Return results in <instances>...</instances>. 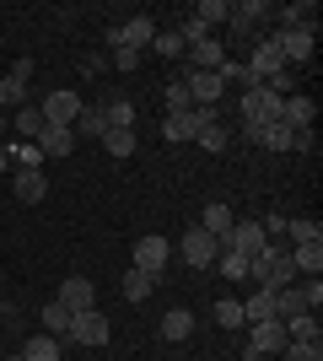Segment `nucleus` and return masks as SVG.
Returning a JSON list of instances; mask_svg holds the SVG:
<instances>
[{
    "mask_svg": "<svg viewBox=\"0 0 323 361\" xmlns=\"http://www.w3.org/2000/svg\"><path fill=\"white\" fill-rule=\"evenodd\" d=\"M248 281H259V291H286L296 281V264H291V248H264V254L248 259Z\"/></svg>",
    "mask_w": 323,
    "mask_h": 361,
    "instance_id": "1",
    "label": "nucleus"
},
{
    "mask_svg": "<svg viewBox=\"0 0 323 361\" xmlns=\"http://www.w3.org/2000/svg\"><path fill=\"white\" fill-rule=\"evenodd\" d=\"M286 345H291V334H286V324H280V318H264V324H253V334H248V350H243V361H264V356H280Z\"/></svg>",
    "mask_w": 323,
    "mask_h": 361,
    "instance_id": "2",
    "label": "nucleus"
},
{
    "mask_svg": "<svg viewBox=\"0 0 323 361\" xmlns=\"http://www.w3.org/2000/svg\"><path fill=\"white\" fill-rule=\"evenodd\" d=\"M205 124H221V114H215V108H189V114H167V124H162V135L167 140H200V130Z\"/></svg>",
    "mask_w": 323,
    "mask_h": 361,
    "instance_id": "3",
    "label": "nucleus"
},
{
    "mask_svg": "<svg viewBox=\"0 0 323 361\" xmlns=\"http://www.w3.org/2000/svg\"><path fill=\"white\" fill-rule=\"evenodd\" d=\"M156 38V22L151 16H129V22H119V27L108 32V49H135V54H146Z\"/></svg>",
    "mask_w": 323,
    "mask_h": 361,
    "instance_id": "4",
    "label": "nucleus"
},
{
    "mask_svg": "<svg viewBox=\"0 0 323 361\" xmlns=\"http://www.w3.org/2000/svg\"><path fill=\"white\" fill-rule=\"evenodd\" d=\"M184 87H189V97H194V108H215L221 97H227L221 71H184Z\"/></svg>",
    "mask_w": 323,
    "mask_h": 361,
    "instance_id": "5",
    "label": "nucleus"
},
{
    "mask_svg": "<svg viewBox=\"0 0 323 361\" xmlns=\"http://www.w3.org/2000/svg\"><path fill=\"white\" fill-rule=\"evenodd\" d=\"M237 108H243V124H275L280 119V97L270 87H248Z\"/></svg>",
    "mask_w": 323,
    "mask_h": 361,
    "instance_id": "6",
    "label": "nucleus"
},
{
    "mask_svg": "<svg viewBox=\"0 0 323 361\" xmlns=\"http://www.w3.org/2000/svg\"><path fill=\"white\" fill-rule=\"evenodd\" d=\"M167 259H172V243L162 238V232H146V238L135 243V270L162 275V270H167Z\"/></svg>",
    "mask_w": 323,
    "mask_h": 361,
    "instance_id": "7",
    "label": "nucleus"
},
{
    "mask_svg": "<svg viewBox=\"0 0 323 361\" xmlns=\"http://www.w3.org/2000/svg\"><path fill=\"white\" fill-rule=\"evenodd\" d=\"M215 254H221V243H215L205 226H189V232H184V264H194V270H210Z\"/></svg>",
    "mask_w": 323,
    "mask_h": 361,
    "instance_id": "8",
    "label": "nucleus"
},
{
    "mask_svg": "<svg viewBox=\"0 0 323 361\" xmlns=\"http://www.w3.org/2000/svg\"><path fill=\"white\" fill-rule=\"evenodd\" d=\"M286 71V60H280V49H275V38H259V44H253V54H248V75H253V81H275V75Z\"/></svg>",
    "mask_w": 323,
    "mask_h": 361,
    "instance_id": "9",
    "label": "nucleus"
},
{
    "mask_svg": "<svg viewBox=\"0 0 323 361\" xmlns=\"http://www.w3.org/2000/svg\"><path fill=\"white\" fill-rule=\"evenodd\" d=\"M65 345H108V318L97 313V307L76 313V324H70V340H65Z\"/></svg>",
    "mask_w": 323,
    "mask_h": 361,
    "instance_id": "10",
    "label": "nucleus"
},
{
    "mask_svg": "<svg viewBox=\"0 0 323 361\" xmlns=\"http://www.w3.org/2000/svg\"><path fill=\"white\" fill-rule=\"evenodd\" d=\"M38 114H44V124H76L81 97H76V92H49L44 103H38Z\"/></svg>",
    "mask_w": 323,
    "mask_h": 361,
    "instance_id": "11",
    "label": "nucleus"
},
{
    "mask_svg": "<svg viewBox=\"0 0 323 361\" xmlns=\"http://www.w3.org/2000/svg\"><path fill=\"white\" fill-rule=\"evenodd\" d=\"M227 248H232V254H243V259H253V254L270 248V238H264L259 221H237V226H232V238H227Z\"/></svg>",
    "mask_w": 323,
    "mask_h": 361,
    "instance_id": "12",
    "label": "nucleus"
},
{
    "mask_svg": "<svg viewBox=\"0 0 323 361\" xmlns=\"http://www.w3.org/2000/svg\"><path fill=\"white\" fill-rule=\"evenodd\" d=\"M54 302H65L70 313H87V307H97V286L87 281V275H65V286H60Z\"/></svg>",
    "mask_w": 323,
    "mask_h": 361,
    "instance_id": "13",
    "label": "nucleus"
},
{
    "mask_svg": "<svg viewBox=\"0 0 323 361\" xmlns=\"http://www.w3.org/2000/svg\"><path fill=\"white\" fill-rule=\"evenodd\" d=\"M32 146L44 151V157H70L81 140H76V130H70V124H44V135L32 140Z\"/></svg>",
    "mask_w": 323,
    "mask_h": 361,
    "instance_id": "14",
    "label": "nucleus"
},
{
    "mask_svg": "<svg viewBox=\"0 0 323 361\" xmlns=\"http://www.w3.org/2000/svg\"><path fill=\"white\" fill-rule=\"evenodd\" d=\"M243 135L253 140V146H270V151H291V135L296 130H286V124H243Z\"/></svg>",
    "mask_w": 323,
    "mask_h": 361,
    "instance_id": "15",
    "label": "nucleus"
},
{
    "mask_svg": "<svg viewBox=\"0 0 323 361\" xmlns=\"http://www.w3.org/2000/svg\"><path fill=\"white\" fill-rule=\"evenodd\" d=\"M76 140H103L108 135V114H103V103H81V114H76Z\"/></svg>",
    "mask_w": 323,
    "mask_h": 361,
    "instance_id": "16",
    "label": "nucleus"
},
{
    "mask_svg": "<svg viewBox=\"0 0 323 361\" xmlns=\"http://www.w3.org/2000/svg\"><path fill=\"white\" fill-rule=\"evenodd\" d=\"M312 97H280V124L286 130H312Z\"/></svg>",
    "mask_w": 323,
    "mask_h": 361,
    "instance_id": "17",
    "label": "nucleus"
},
{
    "mask_svg": "<svg viewBox=\"0 0 323 361\" xmlns=\"http://www.w3.org/2000/svg\"><path fill=\"white\" fill-rule=\"evenodd\" d=\"M221 65H227V49L215 44V38L189 44V65H184V71H221Z\"/></svg>",
    "mask_w": 323,
    "mask_h": 361,
    "instance_id": "18",
    "label": "nucleus"
},
{
    "mask_svg": "<svg viewBox=\"0 0 323 361\" xmlns=\"http://www.w3.org/2000/svg\"><path fill=\"white\" fill-rule=\"evenodd\" d=\"M38 318H44V334H54L60 345H65V340H70V324H76V313H70L65 302H49V307H44V313H38Z\"/></svg>",
    "mask_w": 323,
    "mask_h": 361,
    "instance_id": "19",
    "label": "nucleus"
},
{
    "mask_svg": "<svg viewBox=\"0 0 323 361\" xmlns=\"http://www.w3.org/2000/svg\"><path fill=\"white\" fill-rule=\"evenodd\" d=\"M200 226L205 232H210L215 243H221V248H227V238H232V226H237V216L227 211V205H205V216H200Z\"/></svg>",
    "mask_w": 323,
    "mask_h": 361,
    "instance_id": "20",
    "label": "nucleus"
},
{
    "mask_svg": "<svg viewBox=\"0 0 323 361\" xmlns=\"http://www.w3.org/2000/svg\"><path fill=\"white\" fill-rule=\"evenodd\" d=\"M11 195L22 200V205H38V200L49 195V178H44V173H16V178H11Z\"/></svg>",
    "mask_w": 323,
    "mask_h": 361,
    "instance_id": "21",
    "label": "nucleus"
},
{
    "mask_svg": "<svg viewBox=\"0 0 323 361\" xmlns=\"http://www.w3.org/2000/svg\"><path fill=\"white\" fill-rule=\"evenodd\" d=\"M156 334H162V340H189V334H194V313H189V307H172V313H162Z\"/></svg>",
    "mask_w": 323,
    "mask_h": 361,
    "instance_id": "22",
    "label": "nucleus"
},
{
    "mask_svg": "<svg viewBox=\"0 0 323 361\" xmlns=\"http://www.w3.org/2000/svg\"><path fill=\"white\" fill-rule=\"evenodd\" d=\"M291 264H296V275H323V238L318 243H296Z\"/></svg>",
    "mask_w": 323,
    "mask_h": 361,
    "instance_id": "23",
    "label": "nucleus"
},
{
    "mask_svg": "<svg viewBox=\"0 0 323 361\" xmlns=\"http://www.w3.org/2000/svg\"><path fill=\"white\" fill-rule=\"evenodd\" d=\"M22 361H65V345L54 334H32L27 345H22Z\"/></svg>",
    "mask_w": 323,
    "mask_h": 361,
    "instance_id": "24",
    "label": "nucleus"
},
{
    "mask_svg": "<svg viewBox=\"0 0 323 361\" xmlns=\"http://www.w3.org/2000/svg\"><path fill=\"white\" fill-rule=\"evenodd\" d=\"M302 313H308V302H302V286L275 291V318H280V324H291V318H302Z\"/></svg>",
    "mask_w": 323,
    "mask_h": 361,
    "instance_id": "25",
    "label": "nucleus"
},
{
    "mask_svg": "<svg viewBox=\"0 0 323 361\" xmlns=\"http://www.w3.org/2000/svg\"><path fill=\"white\" fill-rule=\"evenodd\" d=\"M103 114H108V130H135V103L129 97H108Z\"/></svg>",
    "mask_w": 323,
    "mask_h": 361,
    "instance_id": "26",
    "label": "nucleus"
},
{
    "mask_svg": "<svg viewBox=\"0 0 323 361\" xmlns=\"http://www.w3.org/2000/svg\"><path fill=\"white\" fill-rule=\"evenodd\" d=\"M264 11H270L264 0H243V6H232V11H227V22H232L237 32H253V22H259Z\"/></svg>",
    "mask_w": 323,
    "mask_h": 361,
    "instance_id": "27",
    "label": "nucleus"
},
{
    "mask_svg": "<svg viewBox=\"0 0 323 361\" xmlns=\"http://www.w3.org/2000/svg\"><path fill=\"white\" fill-rule=\"evenodd\" d=\"M243 318L248 324H264V318H275V291H253L243 302Z\"/></svg>",
    "mask_w": 323,
    "mask_h": 361,
    "instance_id": "28",
    "label": "nucleus"
},
{
    "mask_svg": "<svg viewBox=\"0 0 323 361\" xmlns=\"http://www.w3.org/2000/svg\"><path fill=\"white\" fill-rule=\"evenodd\" d=\"M156 291V275H146V270H129L124 275V302H146Z\"/></svg>",
    "mask_w": 323,
    "mask_h": 361,
    "instance_id": "29",
    "label": "nucleus"
},
{
    "mask_svg": "<svg viewBox=\"0 0 323 361\" xmlns=\"http://www.w3.org/2000/svg\"><path fill=\"white\" fill-rule=\"evenodd\" d=\"M16 135H22V140H38V135H44V114H38V103L16 108Z\"/></svg>",
    "mask_w": 323,
    "mask_h": 361,
    "instance_id": "30",
    "label": "nucleus"
},
{
    "mask_svg": "<svg viewBox=\"0 0 323 361\" xmlns=\"http://www.w3.org/2000/svg\"><path fill=\"white\" fill-rule=\"evenodd\" d=\"M97 146H103L108 157H119V162H124V157H129V151H135V130H108V135L97 140Z\"/></svg>",
    "mask_w": 323,
    "mask_h": 361,
    "instance_id": "31",
    "label": "nucleus"
},
{
    "mask_svg": "<svg viewBox=\"0 0 323 361\" xmlns=\"http://www.w3.org/2000/svg\"><path fill=\"white\" fill-rule=\"evenodd\" d=\"M215 324H221V329H243V324H248V318H243V302L221 297V302H215Z\"/></svg>",
    "mask_w": 323,
    "mask_h": 361,
    "instance_id": "32",
    "label": "nucleus"
},
{
    "mask_svg": "<svg viewBox=\"0 0 323 361\" xmlns=\"http://www.w3.org/2000/svg\"><path fill=\"white\" fill-rule=\"evenodd\" d=\"M11 157H16V173H44V151L32 146V140H22Z\"/></svg>",
    "mask_w": 323,
    "mask_h": 361,
    "instance_id": "33",
    "label": "nucleus"
},
{
    "mask_svg": "<svg viewBox=\"0 0 323 361\" xmlns=\"http://www.w3.org/2000/svg\"><path fill=\"white\" fill-rule=\"evenodd\" d=\"M6 108H27V87H22V81H11V75H6V81H0V114H6Z\"/></svg>",
    "mask_w": 323,
    "mask_h": 361,
    "instance_id": "34",
    "label": "nucleus"
},
{
    "mask_svg": "<svg viewBox=\"0 0 323 361\" xmlns=\"http://www.w3.org/2000/svg\"><path fill=\"white\" fill-rule=\"evenodd\" d=\"M280 356L286 361H323V340H291Z\"/></svg>",
    "mask_w": 323,
    "mask_h": 361,
    "instance_id": "35",
    "label": "nucleus"
},
{
    "mask_svg": "<svg viewBox=\"0 0 323 361\" xmlns=\"http://www.w3.org/2000/svg\"><path fill=\"white\" fill-rule=\"evenodd\" d=\"M215 264H221V275H227V281H248V259H243V254L221 248V254H215Z\"/></svg>",
    "mask_w": 323,
    "mask_h": 361,
    "instance_id": "36",
    "label": "nucleus"
},
{
    "mask_svg": "<svg viewBox=\"0 0 323 361\" xmlns=\"http://www.w3.org/2000/svg\"><path fill=\"white\" fill-rule=\"evenodd\" d=\"M178 38H184V49H189V44H205V38H210V27H205L200 16L189 11V16H184V22H178Z\"/></svg>",
    "mask_w": 323,
    "mask_h": 361,
    "instance_id": "37",
    "label": "nucleus"
},
{
    "mask_svg": "<svg viewBox=\"0 0 323 361\" xmlns=\"http://www.w3.org/2000/svg\"><path fill=\"white\" fill-rule=\"evenodd\" d=\"M227 11H232L227 0H200V6H194V16H200L205 27H215V22H227Z\"/></svg>",
    "mask_w": 323,
    "mask_h": 361,
    "instance_id": "38",
    "label": "nucleus"
},
{
    "mask_svg": "<svg viewBox=\"0 0 323 361\" xmlns=\"http://www.w3.org/2000/svg\"><path fill=\"white\" fill-rule=\"evenodd\" d=\"M286 334H291V340H323V334H318V318H312V313L291 318V324H286Z\"/></svg>",
    "mask_w": 323,
    "mask_h": 361,
    "instance_id": "39",
    "label": "nucleus"
},
{
    "mask_svg": "<svg viewBox=\"0 0 323 361\" xmlns=\"http://www.w3.org/2000/svg\"><path fill=\"white\" fill-rule=\"evenodd\" d=\"M286 238H291V243H318L323 226L318 221H286Z\"/></svg>",
    "mask_w": 323,
    "mask_h": 361,
    "instance_id": "40",
    "label": "nucleus"
},
{
    "mask_svg": "<svg viewBox=\"0 0 323 361\" xmlns=\"http://www.w3.org/2000/svg\"><path fill=\"white\" fill-rule=\"evenodd\" d=\"M151 49L162 54V60H178V54H184V38H178V32H156Z\"/></svg>",
    "mask_w": 323,
    "mask_h": 361,
    "instance_id": "41",
    "label": "nucleus"
},
{
    "mask_svg": "<svg viewBox=\"0 0 323 361\" xmlns=\"http://www.w3.org/2000/svg\"><path fill=\"white\" fill-rule=\"evenodd\" d=\"M189 108H194L189 87H184V81H172V87H167V114H189Z\"/></svg>",
    "mask_w": 323,
    "mask_h": 361,
    "instance_id": "42",
    "label": "nucleus"
},
{
    "mask_svg": "<svg viewBox=\"0 0 323 361\" xmlns=\"http://www.w3.org/2000/svg\"><path fill=\"white\" fill-rule=\"evenodd\" d=\"M200 146L205 151H227V130H221V124H205V130H200Z\"/></svg>",
    "mask_w": 323,
    "mask_h": 361,
    "instance_id": "43",
    "label": "nucleus"
},
{
    "mask_svg": "<svg viewBox=\"0 0 323 361\" xmlns=\"http://www.w3.org/2000/svg\"><path fill=\"white\" fill-rule=\"evenodd\" d=\"M108 65H113V71H140V54H135V49H113Z\"/></svg>",
    "mask_w": 323,
    "mask_h": 361,
    "instance_id": "44",
    "label": "nucleus"
},
{
    "mask_svg": "<svg viewBox=\"0 0 323 361\" xmlns=\"http://www.w3.org/2000/svg\"><path fill=\"white\" fill-rule=\"evenodd\" d=\"M302 302H308V313H318V307H323V281H318V275L302 286Z\"/></svg>",
    "mask_w": 323,
    "mask_h": 361,
    "instance_id": "45",
    "label": "nucleus"
},
{
    "mask_svg": "<svg viewBox=\"0 0 323 361\" xmlns=\"http://www.w3.org/2000/svg\"><path fill=\"white\" fill-rule=\"evenodd\" d=\"M6 75H11V81H22V87H27V81H32V60H11V71H6Z\"/></svg>",
    "mask_w": 323,
    "mask_h": 361,
    "instance_id": "46",
    "label": "nucleus"
},
{
    "mask_svg": "<svg viewBox=\"0 0 323 361\" xmlns=\"http://www.w3.org/2000/svg\"><path fill=\"white\" fill-rule=\"evenodd\" d=\"M81 71H87V75H103L108 60H103V54H92V60H81Z\"/></svg>",
    "mask_w": 323,
    "mask_h": 361,
    "instance_id": "47",
    "label": "nucleus"
},
{
    "mask_svg": "<svg viewBox=\"0 0 323 361\" xmlns=\"http://www.w3.org/2000/svg\"><path fill=\"white\" fill-rule=\"evenodd\" d=\"M6 167H11V151H6V140H0V173H6Z\"/></svg>",
    "mask_w": 323,
    "mask_h": 361,
    "instance_id": "48",
    "label": "nucleus"
},
{
    "mask_svg": "<svg viewBox=\"0 0 323 361\" xmlns=\"http://www.w3.org/2000/svg\"><path fill=\"white\" fill-rule=\"evenodd\" d=\"M0 140H6V114H0Z\"/></svg>",
    "mask_w": 323,
    "mask_h": 361,
    "instance_id": "49",
    "label": "nucleus"
},
{
    "mask_svg": "<svg viewBox=\"0 0 323 361\" xmlns=\"http://www.w3.org/2000/svg\"><path fill=\"white\" fill-rule=\"evenodd\" d=\"M0 313H6V297H0Z\"/></svg>",
    "mask_w": 323,
    "mask_h": 361,
    "instance_id": "50",
    "label": "nucleus"
},
{
    "mask_svg": "<svg viewBox=\"0 0 323 361\" xmlns=\"http://www.w3.org/2000/svg\"><path fill=\"white\" fill-rule=\"evenodd\" d=\"M6 361H22V356H6Z\"/></svg>",
    "mask_w": 323,
    "mask_h": 361,
    "instance_id": "51",
    "label": "nucleus"
}]
</instances>
